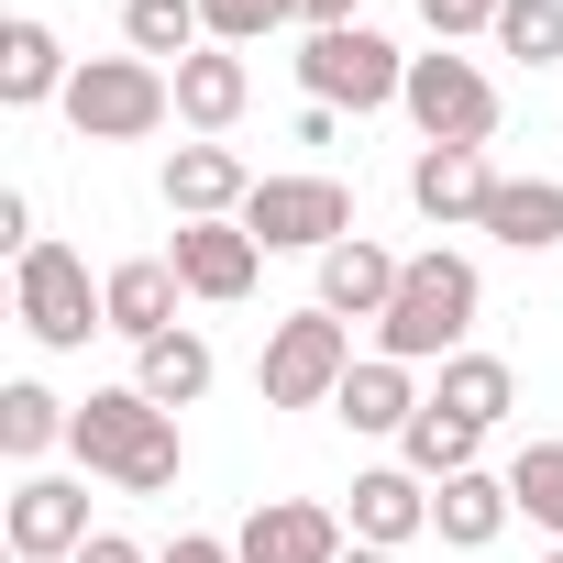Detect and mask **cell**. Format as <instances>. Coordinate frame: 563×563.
<instances>
[{
	"label": "cell",
	"mask_w": 563,
	"mask_h": 563,
	"mask_svg": "<svg viewBox=\"0 0 563 563\" xmlns=\"http://www.w3.org/2000/svg\"><path fill=\"white\" fill-rule=\"evenodd\" d=\"M67 453H78L100 486H122V497H166V486H177V464H188L177 409H155L144 387H89V398H78Z\"/></svg>",
	"instance_id": "6da1fadb"
},
{
	"label": "cell",
	"mask_w": 563,
	"mask_h": 563,
	"mask_svg": "<svg viewBox=\"0 0 563 563\" xmlns=\"http://www.w3.org/2000/svg\"><path fill=\"white\" fill-rule=\"evenodd\" d=\"M475 310H486L475 254L431 243V254H409V276H398V299H387V321H376V354H398V365H453L464 332H475Z\"/></svg>",
	"instance_id": "7a4b0ae2"
},
{
	"label": "cell",
	"mask_w": 563,
	"mask_h": 563,
	"mask_svg": "<svg viewBox=\"0 0 563 563\" xmlns=\"http://www.w3.org/2000/svg\"><path fill=\"white\" fill-rule=\"evenodd\" d=\"M56 111H67L78 144H144V133L177 122V78L155 56H78V78H67Z\"/></svg>",
	"instance_id": "3957f363"
},
{
	"label": "cell",
	"mask_w": 563,
	"mask_h": 563,
	"mask_svg": "<svg viewBox=\"0 0 563 563\" xmlns=\"http://www.w3.org/2000/svg\"><path fill=\"white\" fill-rule=\"evenodd\" d=\"M354 365H365V354H354V321H332V310L310 299V310H288V321L265 332L254 387H265V409H332Z\"/></svg>",
	"instance_id": "277c9868"
},
{
	"label": "cell",
	"mask_w": 563,
	"mask_h": 563,
	"mask_svg": "<svg viewBox=\"0 0 563 563\" xmlns=\"http://www.w3.org/2000/svg\"><path fill=\"white\" fill-rule=\"evenodd\" d=\"M12 310L45 354H89V332H111V299L89 288V254L78 243H34L12 265Z\"/></svg>",
	"instance_id": "5b68a950"
},
{
	"label": "cell",
	"mask_w": 563,
	"mask_h": 563,
	"mask_svg": "<svg viewBox=\"0 0 563 563\" xmlns=\"http://www.w3.org/2000/svg\"><path fill=\"white\" fill-rule=\"evenodd\" d=\"M299 89H310L321 111H398L409 56H398L376 23H343V34H310V45H299Z\"/></svg>",
	"instance_id": "8992f818"
},
{
	"label": "cell",
	"mask_w": 563,
	"mask_h": 563,
	"mask_svg": "<svg viewBox=\"0 0 563 563\" xmlns=\"http://www.w3.org/2000/svg\"><path fill=\"white\" fill-rule=\"evenodd\" d=\"M398 111L420 122V144H497V78H486L475 56H453V45L409 56V89H398Z\"/></svg>",
	"instance_id": "52a82bcc"
},
{
	"label": "cell",
	"mask_w": 563,
	"mask_h": 563,
	"mask_svg": "<svg viewBox=\"0 0 563 563\" xmlns=\"http://www.w3.org/2000/svg\"><path fill=\"white\" fill-rule=\"evenodd\" d=\"M243 232L265 254H332V243H354V188L343 177H254Z\"/></svg>",
	"instance_id": "ba28073f"
},
{
	"label": "cell",
	"mask_w": 563,
	"mask_h": 563,
	"mask_svg": "<svg viewBox=\"0 0 563 563\" xmlns=\"http://www.w3.org/2000/svg\"><path fill=\"white\" fill-rule=\"evenodd\" d=\"M0 530H12V563H78L100 530H89V475H23L12 508H0Z\"/></svg>",
	"instance_id": "9c48e42d"
},
{
	"label": "cell",
	"mask_w": 563,
	"mask_h": 563,
	"mask_svg": "<svg viewBox=\"0 0 563 563\" xmlns=\"http://www.w3.org/2000/svg\"><path fill=\"white\" fill-rule=\"evenodd\" d=\"M166 265L188 276V299H210V310H232V299H254V276H265V243H254L243 221H177V243H166Z\"/></svg>",
	"instance_id": "30bf717a"
},
{
	"label": "cell",
	"mask_w": 563,
	"mask_h": 563,
	"mask_svg": "<svg viewBox=\"0 0 563 563\" xmlns=\"http://www.w3.org/2000/svg\"><path fill=\"white\" fill-rule=\"evenodd\" d=\"M343 519L321 508V497H254V519L232 530V552L243 563H343Z\"/></svg>",
	"instance_id": "8fae6325"
},
{
	"label": "cell",
	"mask_w": 563,
	"mask_h": 563,
	"mask_svg": "<svg viewBox=\"0 0 563 563\" xmlns=\"http://www.w3.org/2000/svg\"><path fill=\"white\" fill-rule=\"evenodd\" d=\"M486 199H497L486 144H420V155H409V210H420V221L464 232V221H486Z\"/></svg>",
	"instance_id": "7c38bea8"
},
{
	"label": "cell",
	"mask_w": 563,
	"mask_h": 563,
	"mask_svg": "<svg viewBox=\"0 0 563 563\" xmlns=\"http://www.w3.org/2000/svg\"><path fill=\"white\" fill-rule=\"evenodd\" d=\"M100 299H111V332L144 354V343H166V332H188L177 321V299H188V276L166 265V254H133V265H111L100 276Z\"/></svg>",
	"instance_id": "4fadbf2b"
},
{
	"label": "cell",
	"mask_w": 563,
	"mask_h": 563,
	"mask_svg": "<svg viewBox=\"0 0 563 563\" xmlns=\"http://www.w3.org/2000/svg\"><path fill=\"white\" fill-rule=\"evenodd\" d=\"M243 199H254V166L232 144H177L166 155V210L177 221H243Z\"/></svg>",
	"instance_id": "5bb4252c"
},
{
	"label": "cell",
	"mask_w": 563,
	"mask_h": 563,
	"mask_svg": "<svg viewBox=\"0 0 563 563\" xmlns=\"http://www.w3.org/2000/svg\"><path fill=\"white\" fill-rule=\"evenodd\" d=\"M420 398H431V387H420V365H398V354H365V365L343 376L332 420H343V431H365V442H398V431L420 420Z\"/></svg>",
	"instance_id": "9a60e30c"
},
{
	"label": "cell",
	"mask_w": 563,
	"mask_h": 563,
	"mask_svg": "<svg viewBox=\"0 0 563 563\" xmlns=\"http://www.w3.org/2000/svg\"><path fill=\"white\" fill-rule=\"evenodd\" d=\"M343 530H354V541H376V552H409V541L431 530V486H420L409 464H365V475H354Z\"/></svg>",
	"instance_id": "2e32d148"
},
{
	"label": "cell",
	"mask_w": 563,
	"mask_h": 563,
	"mask_svg": "<svg viewBox=\"0 0 563 563\" xmlns=\"http://www.w3.org/2000/svg\"><path fill=\"white\" fill-rule=\"evenodd\" d=\"M177 78V122L199 133V144H221L232 122H243V100H254V67L232 56V45H199L188 67H166Z\"/></svg>",
	"instance_id": "e0dca14e"
},
{
	"label": "cell",
	"mask_w": 563,
	"mask_h": 563,
	"mask_svg": "<svg viewBox=\"0 0 563 563\" xmlns=\"http://www.w3.org/2000/svg\"><path fill=\"white\" fill-rule=\"evenodd\" d=\"M67 45H56V23H34V12H12L0 23V111H45V100H67Z\"/></svg>",
	"instance_id": "ac0fdd59"
},
{
	"label": "cell",
	"mask_w": 563,
	"mask_h": 563,
	"mask_svg": "<svg viewBox=\"0 0 563 563\" xmlns=\"http://www.w3.org/2000/svg\"><path fill=\"white\" fill-rule=\"evenodd\" d=\"M398 276H409V254H387V243H332L321 254V310L332 321H387V299H398Z\"/></svg>",
	"instance_id": "d6986e66"
},
{
	"label": "cell",
	"mask_w": 563,
	"mask_h": 563,
	"mask_svg": "<svg viewBox=\"0 0 563 563\" xmlns=\"http://www.w3.org/2000/svg\"><path fill=\"white\" fill-rule=\"evenodd\" d=\"M475 232L508 243V254H552L563 243V177H497V199H486Z\"/></svg>",
	"instance_id": "ffe728a7"
},
{
	"label": "cell",
	"mask_w": 563,
	"mask_h": 563,
	"mask_svg": "<svg viewBox=\"0 0 563 563\" xmlns=\"http://www.w3.org/2000/svg\"><path fill=\"white\" fill-rule=\"evenodd\" d=\"M508 519H519V497H508V475H486V464L453 475V486H431V530H442L453 552H486Z\"/></svg>",
	"instance_id": "44dd1931"
},
{
	"label": "cell",
	"mask_w": 563,
	"mask_h": 563,
	"mask_svg": "<svg viewBox=\"0 0 563 563\" xmlns=\"http://www.w3.org/2000/svg\"><path fill=\"white\" fill-rule=\"evenodd\" d=\"M67 431H78V409H67L45 376H12V387H0V453H12L23 475H34V464H45Z\"/></svg>",
	"instance_id": "7402d4cb"
},
{
	"label": "cell",
	"mask_w": 563,
	"mask_h": 563,
	"mask_svg": "<svg viewBox=\"0 0 563 563\" xmlns=\"http://www.w3.org/2000/svg\"><path fill=\"white\" fill-rule=\"evenodd\" d=\"M431 409H453V420H475V431H497L508 409H519V376H508V354H453L442 376H431Z\"/></svg>",
	"instance_id": "603a6c76"
},
{
	"label": "cell",
	"mask_w": 563,
	"mask_h": 563,
	"mask_svg": "<svg viewBox=\"0 0 563 563\" xmlns=\"http://www.w3.org/2000/svg\"><path fill=\"white\" fill-rule=\"evenodd\" d=\"M475 453H486V431H475V420H453V409H431V398H420V420L398 431V464H409L420 486H453V475H475Z\"/></svg>",
	"instance_id": "cb8c5ba5"
},
{
	"label": "cell",
	"mask_w": 563,
	"mask_h": 563,
	"mask_svg": "<svg viewBox=\"0 0 563 563\" xmlns=\"http://www.w3.org/2000/svg\"><path fill=\"white\" fill-rule=\"evenodd\" d=\"M210 376H221V365H210V343H199V332H166V343H144V354H133V387H144L155 409H199V398H210Z\"/></svg>",
	"instance_id": "d4e9b609"
},
{
	"label": "cell",
	"mask_w": 563,
	"mask_h": 563,
	"mask_svg": "<svg viewBox=\"0 0 563 563\" xmlns=\"http://www.w3.org/2000/svg\"><path fill=\"white\" fill-rule=\"evenodd\" d=\"M122 45L155 67H188L210 45V23H199V0H122Z\"/></svg>",
	"instance_id": "484cf974"
},
{
	"label": "cell",
	"mask_w": 563,
	"mask_h": 563,
	"mask_svg": "<svg viewBox=\"0 0 563 563\" xmlns=\"http://www.w3.org/2000/svg\"><path fill=\"white\" fill-rule=\"evenodd\" d=\"M508 497H519V519H541L563 541V442H519L508 453Z\"/></svg>",
	"instance_id": "4316f807"
},
{
	"label": "cell",
	"mask_w": 563,
	"mask_h": 563,
	"mask_svg": "<svg viewBox=\"0 0 563 563\" xmlns=\"http://www.w3.org/2000/svg\"><path fill=\"white\" fill-rule=\"evenodd\" d=\"M497 56L563 67V0H508V12H497Z\"/></svg>",
	"instance_id": "83f0119b"
},
{
	"label": "cell",
	"mask_w": 563,
	"mask_h": 563,
	"mask_svg": "<svg viewBox=\"0 0 563 563\" xmlns=\"http://www.w3.org/2000/svg\"><path fill=\"white\" fill-rule=\"evenodd\" d=\"M199 23H210V45H265L276 23H299V0H199Z\"/></svg>",
	"instance_id": "f1b7e54d"
},
{
	"label": "cell",
	"mask_w": 563,
	"mask_h": 563,
	"mask_svg": "<svg viewBox=\"0 0 563 563\" xmlns=\"http://www.w3.org/2000/svg\"><path fill=\"white\" fill-rule=\"evenodd\" d=\"M497 12H508V0H420V23H431V45H464V34H497Z\"/></svg>",
	"instance_id": "f546056e"
},
{
	"label": "cell",
	"mask_w": 563,
	"mask_h": 563,
	"mask_svg": "<svg viewBox=\"0 0 563 563\" xmlns=\"http://www.w3.org/2000/svg\"><path fill=\"white\" fill-rule=\"evenodd\" d=\"M155 563H243V552H232V541H210V530H177Z\"/></svg>",
	"instance_id": "4dcf8cb0"
},
{
	"label": "cell",
	"mask_w": 563,
	"mask_h": 563,
	"mask_svg": "<svg viewBox=\"0 0 563 563\" xmlns=\"http://www.w3.org/2000/svg\"><path fill=\"white\" fill-rule=\"evenodd\" d=\"M354 23V0H299V34H343Z\"/></svg>",
	"instance_id": "1f68e13d"
},
{
	"label": "cell",
	"mask_w": 563,
	"mask_h": 563,
	"mask_svg": "<svg viewBox=\"0 0 563 563\" xmlns=\"http://www.w3.org/2000/svg\"><path fill=\"white\" fill-rule=\"evenodd\" d=\"M78 563H155V552H144V541H122V530H100V541H89Z\"/></svg>",
	"instance_id": "d6a6232c"
},
{
	"label": "cell",
	"mask_w": 563,
	"mask_h": 563,
	"mask_svg": "<svg viewBox=\"0 0 563 563\" xmlns=\"http://www.w3.org/2000/svg\"><path fill=\"white\" fill-rule=\"evenodd\" d=\"M343 563H398V552H376V541H343Z\"/></svg>",
	"instance_id": "836d02e7"
},
{
	"label": "cell",
	"mask_w": 563,
	"mask_h": 563,
	"mask_svg": "<svg viewBox=\"0 0 563 563\" xmlns=\"http://www.w3.org/2000/svg\"><path fill=\"white\" fill-rule=\"evenodd\" d=\"M541 563H563V541H552V552H541Z\"/></svg>",
	"instance_id": "e575fe53"
}]
</instances>
